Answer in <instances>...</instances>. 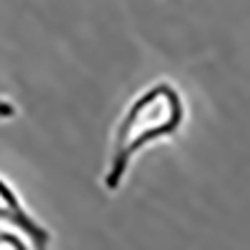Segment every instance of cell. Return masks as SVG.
I'll list each match as a JSON object with an SVG mask.
<instances>
[{
	"label": "cell",
	"mask_w": 250,
	"mask_h": 250,
	"mask_svg": "<svg viewBox=\"0 0 250 250\" xmlns=\"http://www.w3.org/2000/svg\"><path fill=\"white\" fill-rule=\"evenodd\" d=\"M188 120V103L173 80L160 78L140 88L120 110L105 155L100 185L105 193H118L128 180L135 160L153 145L175 140Z\"/></svg>",
	"instance_id": "obj_1"
},
{
	"label": "cell",
	"mask_w": 250,
	"mask_h": 250,
	"mask_svg": "<svg viewBox=\"0 0 250 250\" xmlns=\"http://www.w3.org/2000/svg\"><path fill=\"white\" fill-rule=\"evenodd\" d=\"M0 225L20 233L33 245V250H50L53 245V230L30 210L18 188L5 175H0Z\"/></svg>",
	"instance_id": "obj_2"
},
{
	"label": "cell",
	"mask_w": 250,
	"mask_h": 250,
	"mask_svg": "<svg viewBox=\"0 0 250 250\" xmlns=\"http://www.w3.org/2000/svg\"><path fill=\"white\" fill-rule=\"evenodd\" d=\"M0 250H33V245L15 230H0Z\"/></svg>",
	"instance_id": "obj_3"
},
{
	"label": "cell",
	"mask_w": 250,
	"mask_h": 250,
	"mask_svg": "<svg viewBox=\"0 0 250 250\" xmlns=\"http://www.w3.org/2000/svg\"><path fill=\"white\" fill-rule=\"evenodd\" d=\"M20 115V108H18V103L5 98V95H0V123H10Z\"/></svg>",
	"instance_id": "obj_4"
}]
</instances>
